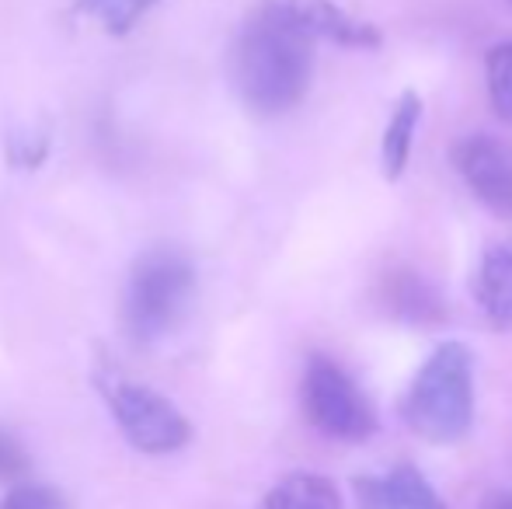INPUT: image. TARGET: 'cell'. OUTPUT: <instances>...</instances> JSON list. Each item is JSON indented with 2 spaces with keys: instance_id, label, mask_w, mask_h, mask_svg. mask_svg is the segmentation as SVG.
<instances>
[{
  "instance_id": "obj_1",
  "label": "cell",
  "mask_w": 512,
  "mask_h": 509,
  "mask_svg": "<svg viewBox=\"0 0 512 509\" xmlns=\"http://www.w3.org/2000/svg\"><path fill=\"white\" fill-rule=\"evenodd\" d=\"M234 77L255 116H283L304 102L314 77V39L283 4H262L244 25Z\"/></svg>"
},
{
  "instance_id": "obj_2",
  "label": "cell",
  "mask_w": 512,
  "mask_h": 509,
  "mask_svg": "<svg viewBox=\"0 0 512 509\" xmlns=\"http://www.w3.org/2000/svg\"><path fill=\"white\" fill-rule=\"evenodd\" d=\"M401 419L425 443H457L474 422V353L464 342H439L411 377Z\"/></svg>"
},
{
  "instance_id": "obj_3",
  "label": "cell",
  "mask_w": 512,
  "mask_h": 509,
  "mask_svg": "<svg viewBox=\"0 0 512 509\" xmlns=\"http://www.w3.org/2000/svg\"><path fill=\"white\" fill-rule=\"evenodd\" d=\"M196 272L192 262L175 248H150L136 258L126 290V328L133 342L150 346L175 332L182 314L189 311Z\"/></svg>"
},
{
  "instance_id": "obj_4",
  "label": "cell",
  "mask_w": 512,
  "mask_h": 509,
  "mask_svg": "<svg viewBox=\"0 0 512 509\" xmlns=\"http://www.w3.org/2000/svg\"><path fill=\"white\" fill-rule=\"evenodd\" d=\"M98 387H102L108 412L115 415L122 436L140 454H175L192 440L189 419L154 387L129 381L119 370H102Z\"/></svg>"
},
{
  "instance_id": "obj_5",
  "label": "cell",
  "mask_w": 512,
  "mask_h": 509,
  "mask_svg": "<svg viewBox=\"0 0 512 509\" xmlns=\"http://www.w3.org/2000/svg\"><path fill=\"white\" fill-rule=\"evenodd\" d=\"M300 398H304L307 422L331 440L363 443L377 433V412H373L370 398L328 356H310Z\"/></svg>"
},
{
  "instance_id": "obj_6",
  "label": "cell",
  "mask_w": 512,
  "mask_h": 509,
  "mask_svg": "<svg viewBox=\"0 0 512 509\" xmlns=\"http://www.w3.org/2000/svg\"><path fill=\"white\" fill-rule=\"evenodd\" d=\"M453 171L485 210L512 220V150L488 133L460 136L450 150Z\"/></svg>"
},
{
  "instance_id": "obj_7",
  "label": "cell",
  "mask_w": 512,
  "mask_h": 509,
  "mask_svg": "<svg viewBox=\"0 0 512 509\" xmlns=\"http://www.w3.org/2000/svg\"><path fill=\"white\" fill-rule=\"evenodd\" d=\"M352 492L359 509H450L415 464H394L387 475H359Z\"/></svg>"
},
{
  "instance_id": "obj_8",
  "label": "cell",
  "mask_w": 512,
  "mask_h": 509,
  "mask_svg": "<svg viewBox=\"0 0 512 509\" xmlns=\"http://www.w3.org/2000/svg\"><path fill=\"white\" fill-rule=\"evenodd\" d=\"M283 7L297 18V25L304 28L314 42L324 39L342 49H377L380 42H384L370 21L352 18L335 0H283Z\"/></svg>"
},
{
  "instance_id": "obj_9",
  "label": "cell",
  "mask_w": 512,
  "mask_h": 509,
  "mask_svg": "<svg viewBox=\"0 0 512 509\" xmlns=\"http://www.w3.org/2000/svg\"><path fill=\"white\" fill-rule=\"evenodd\" d=\"M474 300L495 328H512V238L485 248L474 272Z\"/></svg>"
},
{
  "instance_id": "obj_10",
  "label": "cell",
  "mask_w": 512,
  "mask_h": 509,
  "mask_svg": "<svg viewBox=\"0 0 512 509\" xmlns=\"http://www.w3.org/2000/svg\"><path fill=\"white\" fill-rule=\"evenodd\" d=\"M418 123H422V98H418V91H405L398 98V105H394L391 123L384 129V140H380V161H384V175L391 182H398L408 171Z\"/></svg>"
},
{
  "instance_id": "obj_11",
  "label": "cell",
  "mask_w": 512,
  "mask_h": 509,
  "mask_svg": "<svg viewBox=\"0 0 512 509\" xmlns=\"http://www.w3.org/2000/svg\"><path fill=\"white\" fill-rule=\"evenodd\" d=\"M262 509H345L342 492L331 478L310 475V471H297L286 475L276 489L265 496Z\"/></svg>"
},
{
  "instance_id": "obj_12",
  "label": "cell",
  "mask_w": 512,
  "mask_h": 509,
  "mask_svg": "<svg viewBox=\"0 0 512 509\" xmlns=\"http://www.w3.org/2000/svg\"><path fill=\"white\" fill-rule=\"evenodd\" d=\"M157 0H77L81 14L105 28L108 35H126Z\"/></svg>"
},
{
  "instance_id": "obj_13",
  "label": "cell",
  "mask_w": 512,
  "mask_h": 509,
  "mask_svg": "<svg viewBox=\"0 0 512 509\" xmlns=\"http://www.w3.org/2000/svg\"><path fill=\"white\" fill-rule=\"evenodd\" d=\"M485 84L488 102L502 123H512V42L488 49L485 56Z\"/></svg>"
},
{
  "instance_id": "obj_14",
  "label": "cell",
  "mask_w": 512,
  "mask_h": 509,
  "mask_svg": "<svg viewBox=\"0 0 512 509\" xmlns=\"http://www.w3.org/2000/svg\"><path fill=\"white\" fill-rule=\"evenodd\" d=\"M28 468H32V461H28V450L18 443V436L7 433L4 426H0V482H18L28 475Z\"/></svg>"
},
{
  "instance_id": "obj_15",
  "label": "cell",
  "mask_w": 512,
  "mask_h": 509,
  "mask_svg": "<svg viewBox=\"0 0 512 509\" xmlns=\"http://www.w3.org/2000/svg\"><path fill=\"white\" fill-rule=\"evenodd\" d=\"M0 509H63V499L46 485H14L4 496Z\"/></svg>"
},
{
  "instance_id": "obj_16",
  "label": "cell",
  "mask_w": 512,
  "mask_h": 509,
  "mask_svg": "<svg viewBox=\"0 0 512 509\" xmlns=\"http://www.w3.org/2000/svg\"><path fill=\"white\" fill-rule=\"evenodd\" d=\"M481 509H512V492H506V489L488 492V496L481 499Z\"/></svg>"
},
{
  "instance_id": "obj_17",
  "label": "cell",
  "mask_w": 512,
  "mask_h": 509,
  "mask_svg": "<svg viewBox=\"0 0 512 509\" xmlns=\"http://www.w3.org/2000/svg\"><path fill=\"white\" fill-rule=\"evenodd\" d=\"M509 4H512V0H509Z\"/></svg>"
}]
</instances>
